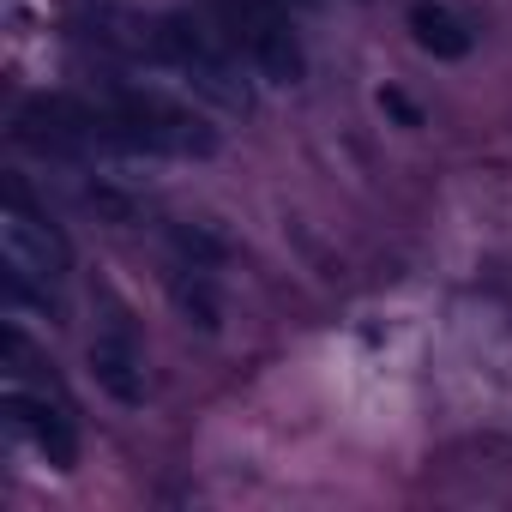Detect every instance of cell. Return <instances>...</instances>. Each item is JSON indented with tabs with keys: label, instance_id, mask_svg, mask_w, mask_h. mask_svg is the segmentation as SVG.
<instances>
[{
	"label": "cell",
	"instance_id": "cell-4",
	"mask_svg": "<svg viewBox=\"0 0 512 512\" xmlns=\"http://www.w3.org/2000/svg\"><path fill=\"white\" fill-rule=\"evenodd\" d=\"M223 25L247 49V61L260 67V79H272V85L302 79V43L290 31L284 0H223Z\"/></svg>",
	"mask_w": 512,
	"mask_h": 512
},
{
	"label": "cell",
	"instance_id": "cell-6",
	"mask_svg": "<svg viewBox=\"0 0 512 512\" xmlns=\"http://www.w3.org/2000/svg\"><path fill=\"white\" fill-rule=\"evenodd\" d=\"M410 37L434 61H464L476 49V25L452 7V0H416L410 7Z\"/></svg>",
	"mask_w": 512,
	"mask_h": 512
},
{
	"label": "cell",
	"instance_id": "cell-3",
	"mask_svg": "<svg viewBox=\"0 0 512 512\" xmlns=\"http://www.w3.org/2000/svg\"><path fill=\"white\" fill-rule=\"evenodd\" d=\"M0 260H7V272H19L25 284H43L55 290L73 266V253H67V235L31 211L25 187L7 181V211H0Z\"/></svg>",
	"mask_w": 512,
	"mask_h": 512
},
{
	"label": "cell",
	"instance_id": "cell-9",
	"mask_svg": "<svg viewBox=\"0 0 512 512\" xmlns=\"http://www.w3.org/2000/svg\"><path fill=\"white\" fill-rule=\"evenodd\" d=\"M169 241L181 247V260H187V266H199V272L229 260V241H223V235H211L205 223H169Z\"/></svg>",
	"mask_w": 512,
	"mask_h": 512
},
{
	"label": "cell",
	"instance_id": "cell-2",
	"mask_svg": "<svg viewBox=\"0 0 512 512\" xmlns=\"http://www.w3.org/2000/svg\"><path fill=\"white\" fill-rule=\"evenodd\" d=\"M109 115L145 157H211L217 151V127H205L193 109H181L175 97H163L151 85H121Z\"/></svg>",
	"mask_w": 512,
	"mask_h": 512
},
{
	"label": "cell",
	"instance_id": "cell-10",
	"mask_svg": "<svg viewBox=\"0 0 512 512\" xmlns=\"http://www.w3.org/2000/svg\"><path fill=\"white\" fill-rule=\"evenodd\" d=\"M380 109H386V115H398L404 127H422V109H416L404 91H380Z\"/></svg>",
	"mask_w": 512,
	"mask_h": 512
},
{
	"label": "cell",
	"instance_id": "cell-5",
	"mask_svg": "<svg viewBox=\"0 0 512 512\" xmlns=\"http://www.w3.org/2000/svg\"><path fill=\"white\" fill-rule=\"evenodd\" d=\"M0 410H7V422H13L19 434H31V446H37L55 470H73L79 440H73V422H67L61 410H49L43 398H25V392H7V398H0Z\"/></svg>",
	"mask_w": 512,
	"mask_h": 512
},
{
	"label": "cell",
	"instance_id": "cell-7",
	"mask_svg": "<svg viewBox=\"0 0 512 512\" xmlns=\"http://www.w3.org/2000/svg\"><path fill=\"white\" fill-rule=\"evenodd\" d=\"M91 380L115 398V404H145V368L127 332H97L91 338Z\"/></svg>",
	"mask_w": 512,
	"mask_h": 512
},
{
	"label": "cell",
	"instance_id": "cell-1",
	"mask_svg": "<svg viewBox=\"0 0 512 512\" xmlns=\"http://www.w3.org/2000/svg\"><path fill=\"white\" fill-rule=\"evenodd\" d=\"M139 49H145L157 67L181 73L205 103H217V109H247V85H241V67H235L229 43H223L211 25H199L193 13H163V19H151V25L139 31Z\"/></svg>",
	"mask_w": 512,
	"mask_h": 512
},
{
	"label": "cell",
	"instance_id": "cell-8",
	"mask_svg": "<svg viewBox=\"0 0 512 512\" xmlns=\"http://www.w3.org/2000/svg\"><path fill=\"white\" fill-rule=\"evenodd\" d=\"M175 308L187 314V326H199V332H217L223 326V308H217V296H211V284L199 278V266H187V272H175Z\"/></svg>",
	"mask_w": 512,
	"mask_h": 512
}]
</instances>
